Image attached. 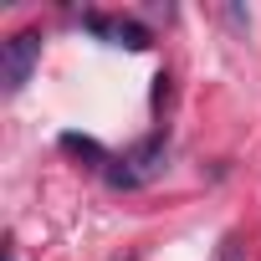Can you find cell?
Listing matches in <instances>:
<instances>
[{"mask_svg": "<svg viewBox=\"0 0 261 261\" xmlns=\"http://www.w3.org/2000/svg\"><path fill=\"white\" fill-rule=\"evenodd\" d=\"M36 62H41V31H31V26L11 31L6 36V51H0V82H6V92H21L31 82Z\"/></svg>", "mask_w": 261, "mask_h": 261, "instance_id": "1", "label": "cell"}, {"mask_svg": "<svg viewBox=\"0 0 261 261\" xmlns=\"http://www.w3.org/2000/svg\"><path fill=\"white\" fill-rule=\"evenodd\" d=\"M113 164H118V169H108V179H113L118 190H139V185L164 164V134H149L144 144H134L123 159H113Z\"/></svg>", "mask_w": 261, "mask_h": 261, "instance_id": "2", "label": "cell"}, {"mask_svg": "<svg viewBox=\"0 0 261 261\" xmlns=\"http://www.w3.org/2000/svg\"><path fill=\"white\" fill-rule=\"evenodd\" d=\"M87 31H97V36H108V41H118V46H149V31L139 26V21H123V16H87Z\"/></svg>", "mask_w": 261, "mask_h": 261, "instance_id": "3", "label": "cell"}, {"mask_svg": "<svg viewBox=\"0 0 261 261\" xmlns=\"http://www.w3.org/2000/svg\"><path fill=\"white\" fill-rule=\"evenodd\" d=\"M62 149H67V154H82V159H92V164H113L92 139H77V134H62Z\"/></svg>", "mask_w": 261, "mask_h": 261, "instance_id": "4", "label": "cell"}, {"mask_svg": "<svg viewBox=\"0 0 261 261\" xmlns=\"http://www.w3.org/2000/svg\"><path fill=\"white\" fill-rule=\"evenodd\" d=\"M220 261H246V246H241L236 236H225V241H220Z\"/></svg>", "mask_w": 261, "mask_h": 261, "instance_id": "5", "label": "cell"}]
</instances>
